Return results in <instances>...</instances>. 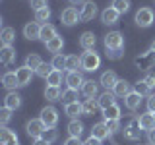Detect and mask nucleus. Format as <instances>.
<instances>
[{
  "instance_id": "9d476101",
  "label": "nucleus",
  "mask_w": 155,
  "mask_h": 145,
  "mask_svg": "<svg viewBox=\"0 0 155 145\" xmlns=\"http://www.w3.org/2000/svg\"><path fill=\"white\" fill-rule=\"evenodd\" d=\"M85 83V79H84V76L80 74V72H68L66 74V85L70 87V89H81V85Z\"/></svg>"
},
{
  "instance_id": "f8f14e48",
  "label": "nucleus",
  "mask_w": 155,
  "mask_h": 145,
  "mask_svg": "<svg viewBox=\"0 0 155 145\" xmlns=\"http://www.w3.org/2000/svg\"><path fill=\"white\" fill-rule=\"evenodd\" d=\"M81 93L85 99H95L99 93V83H95L93 79H85V83L81 85Z\"/></svg>"
},
{
  "instance_id": "7c9ffc66",
  "label": "nucleus",
  "mask_w": 155,
  "mask_h": 145,
  "mask_svg": "<svg viewBox=\"0 0 155 145\" xmlns=\"http://www.w3.org/2000/svg\"><path fill=\"white\" fill-rule=\"evenodd\" d=\"M45 99L48 101H60L62 99V91H60V87H52V85H47V89H45Z\"/></svg>"
},
{
  "instance_id": "393cba45",
  "label": "nucleus",
  "mask_w": 155,
  "mask_h": 145,
  "mask_svg": "<svg viewBox=\"0 0 155 145\" xmlns=\"http://www.w3.org/2000/svg\"><path fill=\"white\" fill-rule=\"evenodd\" d=\"M113 93L116 97H122V99H124V97L130 93V83L126 79H118V81H116V85L113 87Z\"/></svg>"
},
{
  "instance_id": "c85d7f7f",
  "label": "nucleus",
  "mask_w": 155,
  "mask_h": 145,
  "mask_svg": "<svg viewBox=\"0 0 155 145\" xmlns=\"http://www.w3.org/2000/svg\"><path fill=\"white\" fill-rule=\"evenodd\" d=\"M78 68H81V56H78V54L66 56V68H64V70H68V72H76Z\"/></svg>"
},
{
  "instance_id": "412c9836",
  "label": "nucleus",
  "mask_w": 155,
  "mask_h": 145,
  "mask_svg": "<svg viewBox=\"0 0 155 145\" xmlns=\"http://www.w3.org/2000/svg\"><path fill=\"white\" fill-rule=\"evenodd\" d=\"M140 128L142 130H147V132H151V130L155 128V114L153 112H145L140 116Z\"/></svg>"
},
{
  "instance_id": "a878e982",
  "label": "nucleus",
  "mask_w": 155,
  "mask_h": 145,
  "mask_svg": "<svg viewBox=\"0 0 155 145\" xmlns=\"http://www.w3.org/2000/svg\"><path fill=\"white\" fill-rule=\"evenodd\" d=\"M2 85L6 87V89H16V87H19L16 72H8V74H4L2 76Z\"/></svg>"
},
{
  "instance_id": "7ed1b4c3",
  "label": "nucleus",
  "mask_w": 155,
  "mask_h": 145,
  "mask_svg": "<svg viewBox=\"0 0 155 145\" xmlns=\"http://www.w3.org/2000/svg\"><path fill=\"white\" fill-rule=\"evenodd\" d=\"M105 47L107 50H120L124 48V35L120 31H110L105 35Z\"/></svg>"
},
{
  "instance_id": "4c0bfd02",
  "label": "nucleus",
  "mask_w": 155,
  "mask_h": 145,
  "mask_svg": "<svg viewBox=\"0 0 155 145\" xmlns=\"http://www.w3.org/2000/svg\"><path fill=\"white\" fill-rule=\"evenodd\" d=\"M41 64H43V60H41V56H39V54H29L25 58V66L31 68V70H37Z\"/></svg>"
},
{
  "instance_id": "c9c22d12",
  "label": "nucleus",
  "mask_w": 155,
  "mask_h": 145,
  "mask_svg": "<svg viewBox=\"0 0 155 145\" xmlns=\"http://www.w3.org/2000/svg\"><path fill=\"white\" fill-rule=\"evenodd\" d=\"M118 14H126L130 10V0H113V4H110Z\"/></svg>"
},
{
  "instance_id": "5701e85b",
  "label": "nucleus",
  "mask_w": 155,
  "mask_h": 145,
  "mask_svg": "<svg viewBox=\"0 0 155 145\" xmlns=\"http://www.w3.org/2000/svg\"><path fill=\"white\" fill-rule=\"evenodd\" d=\"M64 112H66V116H70L72 120H76L80 114H84V106H81V103H70V105H66L64 106Z\"/></svg>"
},
{
  "instance_id": "c756f323",
  "label": "nucleus",
  "mask_w": 155,
  "mask_h": 145,
  "mask_svg": "<svg viewBox=\"0 0 155 145\" xmlns=\"http://www.w3.org/2000/svg\"><path fill=\"white\" fill-rule=\"evenodd\" d=\"M45 47H47L48 52H52V54H58V52L62 50V47H64V41H62V37H54L52 41H48Z\"/></svg>"
},
{
  "instance_id": "f257e3e1",
  "label": "nucleus",
  "mask_w": 155,
  "mask_h": 145,
  "mask_svg": "<svg viewBox=\"0 0 155 145\" xmlns=\"http://www.w3.org/2000/svg\"><path fill=\"white\" fill-rule=\"evenodd\" d=\"M134 66L138 68V70H142V72H147V70H151V68L155 66V50H145L142 52L140 56H136L134 58Z\"/></svg>"
},
{
  "instance_id": "cd10ccee",
  "label": "nucleus",
  "mask_w": 155,
  "mask_h": 145,
  "mask_svg": "<svg viewBox=\"0 0 155 145\" xmlns=\"http://www.w3.org/2000/svg\"><path fill=\"white\" fill-rule=\"evenodd\" d=\"M68 134H70V137H81V134H84V124H81L80 120H72V122L68 124Z\"/></svg>"
},
{
  "instance_id": "6ab92c4d",
  "label": "nucleus",
  "mask_w": 155,
  "mask_h": 145,
  "mask_svg": "<svg viewBox=\"0 0 155 145\" xmlns=\"http://www.w3.org/2000/svg\"><path fill=\"white\" fill-rule=\"evenodd\" d=\"M54 37H58L56 35V27L51 25V23H43V25H41V41L47 45V43L52 41Z\"/></svg>"
},
{
  "instance_id": "6e6552de",
  "label": "nucleus",
  "mask_w": 155,
  "mask_h": 145,
  "mask_svg": "<svg viewBox=\"0 0 155 145\" xmlns=\"http://www.w3.org/2000/svg\"><path fill=\"white\" fill-rule=\"evenodd\" d=\"M95 16H97V4L93 2V0H87V2L81 4V8H80L81 21H91Z\"/></svg>"
},
{
  "instance_id": "37998d69",
  "label": "nucleus",
  "mask_w": 155,
  "mask_h": 145,
  "mask_svg": "<svg viewBox=\"0 0 155 145\" xmlns=\"http://www.w3.org/2000/svg\"><path fill=\"white\" fill-rule=\"evenodd\" d=\"M48 18H51V10L48 8H43L39 12H35V21H47Z\"/></svg>"
},
{
  "instance_id": "8fccbe9b",
  "label": "nucleus",
  "mask_w": 155,
  "mask_h": 145,
  "mask_svg": "<svg viewBox=\"0 0 155 145\" xmlns=\"http://www.w3.org/2000/svg\"><path fill=\"white\" fill-rule=\"evenodd\" d=\"M147 110L155 114V95H149V99H147Z\"/></svg>"
},
{
  "instance_id": "a19ab883",
  "label": "nucleus",
  "mask_w": 155,
  "mask_h": 145,
  "mask_svg": "<svg viewBox=\"0 0 155 145\" xmlns=\"http://www.w3.org/2000/svg\"><path fill=\"white\" fill-rule=\"evenodd\" d=\"M52 68H54V70H62V68H66V56H62L60 52H58V54H54V58H52Z\"/></svg>"
},
{
  "instance_id": "49530a36",
  "label": "nucleus",
  "mask_w": 155,
  "mask_h": 145,
  "mask_svg": "<svg viewBox=\"0 0 155 145\" xmlns=\"http://www.w3.org/2000/svg\"><path fill=\"white\" fill-rule=\"evenodd\" d=\"M31 8L35 12H39L43 8H48V0H31Z\"/></svg>"
},
{
  "instance_id": "4d7b16f0",
  "label": "nucleus",
  "mask_w": 155,
  "mask_h": 145,
  "mask_svg": "<svg viewBox=\"0 0 155 145\" xmlns=\"http://www.w3.org/2000/svg\"><path fill=\"white\" fill-rule=\"evenodd\" d=\"M4 145H19V141H10V143H4Z\"/></svg>"
},
{
  "instance_id": "bb28decb",
  "label": "nucleus",
  "mask_w": 155,
  "mask_h": 145,
  "mask_svg": "<svg viewBox=\"0 0 155 145\" xmlns=\"http://www.w3.org/2000/svg\"><path fill=\"white\" fill-rule=\"evenodd\" d=\"M14 39H16V31H14L12 27H4L2 33H0V41H2L4 47H12Z\"/></svg>"
},
{
  "instance_id": "423d86ee",
  "label": "nucleus",
  "mask_w": 155,
  "mask_h": 145,
  "mask_svg": "<svg viewBox=\"0 0 155 145\" xmlns=\"http://www.w3.org/2000/svg\"><path fill=\"white\" fill-rule=\"evenodd\" d=\"M60 21L64 23V25H68V27L76 25V23H80V21H81L80 12H78V10H76L74 6H70V8L62 10V14H60Z\"/></svg>"
},
{
  "instance_id": "aec40b11",
  "label": "nucleus",
  "mask_w": 155,
  "mask_h": 145,
  "mask_svg": "<svg viewBox=\"0 0 155 145\" xmlns=\"http://www.w3.org/2000/svg\"><path fill=\"white\" fill-rule=\"evenodd\" d=\"M14 60H16V50H14L12 47H2L0 48V62H2L4 66H10Z\"/></svg>"
},
{
  "instance_id": "f03ea898",
  "label": "nucleus",
  "mask_w": 155,
  "mask_h": 145,
  "mask_svg": "<svg viewBox=\"0 0 155 145\" xmlns=\"http://www.w3.org/2000/svg\"><path fill=\"white\" fill-rule=\"evenodd\" d=\"M101 66V58L95 50H85L81 56V70L84 72H95Z\"/></svg>"
},
{
  "instance_id": "79ce46f5",
  "label": "nucleus",
  "mask_w": 155,
  "mask_h": 145,
  "mask_svg": "<svg viewBox=\"0 0 155 145\" xmlns=\"http://www.w3.org/2000/svg\"><path fill=\"white\" fill-rule=\"evenodd\" d=\"M134 91H136V93H140L142 97H145V95H149V93H151V89H149V87L145 85V81H143V79L136 83V89H134Z\"/></svg>"
},
{
  "instance_id": "2f4dec72",
  "label": "nucleus",
  "mask_w": 155,
  "mask_h": 145,
  "mask_svg": "<svg viewBox=\"0 0 155 145\" xmlns=\"http://www.w3.org/2000/svg\"><path fill=\"white\" fill-rule=\"evenodd\" d=\"M103 116H105V120H118L120 118V106L118 105H110L109 108H105L103 110Z\"/></svg>"
},
{
  "instance_id": "1a4fd4ad",
  "label": "nucleus",
  "mask_w": 155,
  "mask_h": 145,
  "mask_svg": "<svg viewBox=\"0 0 155 145\" xmlns=\"http://www.w3.org/2000/svg\"><path fill=\"white\" fill-rule=\"evenodd\" d=\"M140 132H142V128H140V120H136V118L130 120L128 126L122 130L124 137L130 139V141H136V139H140Z\"/></svg>"
},
{
  "instance_id": "603ef678",
  "label": "nucleus",
  "mask_w": 155,
  "mask_h": 145,
  "mask_svg": "<svg viewBox=\"0 0 155 145\" xmlns=\"http://www.w3.org/2000/svg\"><path fill=\"white\" fill-rule=\"evenodd\" d=\"M66 145H84L80 141V137H68L66 139Z\"/></svg>"
},
{
  "instance_id": "2eb2a0df",
  "label": "nucleus",
  "mask_w": 155,
  "mask_h": 145,
  "mask_svg": "<svg viewBox=\"0 0 155 145\" xmlns=\"http://www.w3.org/2000/svg\"><path fill=\"white\" fill-rule=\"evenodd\" d=\"M116 81H118V77H116V74L109 70V72H103V74H101V79H99V83L103 85L107 91H109V89L113 91V87L116 85Z\"/></svg>"
},
{
  "instance_id": "58836bf2",
  "label": "nucleus",
  "mask_w": 155,
  "mask_h": 145,
  "mask_svg": "<svg viewBox=\"0 0 155 145\" xmlns=\"http://www.w3.org/2000/svg\"><path fill=\"white\" fill-rule=\"evenodd\" d=\"M56 137H58V132H56L54 128H47L45 132H43V135H41V139H43V141H47V143L56 141Z\"/></svg>"
},
{
  "instance_id": "a211bd4d",
  "label": "nucleus",
  "mask_w": 155,
  "mask_h": 145,
  "mask_svg": "<svg viewBox=\"0 0 155 145\" xmlns=\"http://www.w3.org/2000/svg\"><path fill=\"white\" fill-rule=\"evenodd\" d=\"M95 43H97V39H95V35H93L91 31L81 33V37H80V47L84 48V50H93V48H95Z\"/></svg>"
},
{
  "instance_id": "e433bc0d",
  "label": "nucleus",
  "mask_w": 155,
  "mask_h": 145,
  "mask_svg": "<svg viewBox=\"0 0 155 145\" xmlns=\"http://www.w3.org/2000/svg\"><path fill=\"white\" fill-rule=\"evenodd\" d=\"M60 101H64L66 105L76 103V101H78V91H76V89H70V87H68L66 91H62V99H60Z\"/></svg>"
},
{
  "instance_id": "4be33fe9",
  "label": "nucleus",
  "mask_w": 155,
  "mask_h": 145,
  "mask_svg": "<svg viewBox=\"0 0 155 145\" xmlns=\"http://www.w3.org/2000/svg\"><path fill=\"white\" fill-rule=\"evenodd\" d=\"M4 106L10 110H16L21 106V95H18V93H8L6 95V99H4Z\"/></svg>"
},
{
  "instance_id": "20e7f679",
  "label": "nucleus",
  "mask_w": 155,
  "mask_h": 145,
  "mask_svg": "<svg viewBox=\"0 0 155 145\" xmlns=\"http://www.w3.org/2000/svg\"><path fill=\"white\" fill-rule=\"evenodd\" d=\"M39 118L43 120V124L47 126V128H56L58 124V110L54 106H45V108L41 110V116Z\"/></svg>"
},
{
  "instance_id": "b1692460",
  "label": "nucleus",
  "mask_w": 155,
  "mask_h": 145,
  "mask_svg": "<svg viewBox=\"0 0 155 145\" xmlns=\"http://www.w3.org/2000/svg\"><path fill=\"white\" fill-rule=\"evenodd\" d=\"M114 93L113 91H105L103 95H99V99H97V103H99V108H109L110 105H114Z\"/></svg>"
},
{
  "instance_id": "4468645a",
  "label": "nucleus",
  "mask_w": 155,
  "mask_h": 145,
  "mask_svg": "<svg viewBox=\"0 0 155 145\" xmlns=\"http://www.w3.org/2000/svg\"><path fill=\"white\" fill-rule=\"evenodd\" d=\"M124 105H126V108H128V110L140 108V105H142V95L136 93V91H130V93L124 97Z\"/></svg>"
},
{
  "instance_id": "13d9d810",
  "label": "nucleus",
  "mask_w": 155,
  "mask_h": 145,
  "mask_svg": "<svg viewBox=\"0 0 155 145\" xmlns=\"http://www.w3.org/2000/svg\"><path fill=\"white\" fill-rule=\"evenodd\" d=\"M151 50H155V41H153V43H151Z\"/></svg>"
},
{
  "instance_id": "0eeeda50",
  "label": "nucleus",
  "mask_w": 155,
  "mask_h": 145,
  "mask_svg": "<svg viewBox=\"0 0 155 145\" xmlns=\"http://www.w3.org/2000/svg\"><path fill=\"white\" fill-rule=\"evenodd\" d=\"M153 23V10L151 8H140L136 12V25L138 27H149Z\"/></svg>"
},
{
  "instance_id": "864d4df0",
  "label": "nucleus",
  "mask_w": 155,
  "mask_h": 145,
  "mask_svg": "<svg viewBox=\"0 0 155 145\" xmlns=\"http://www.w3.org/2000/svg\"><path fill=\"white\" fill-rule=\"evenodd\" d=\"M147 139H149V145H155V128L149 132V135H147Z\"/></svg>"
},
{
  "instance_id": "dca6fc26",
  "label": "nucleus",
  "mask_w": 155,
  "mask_h": 145,
  "mask_svg": "<svg viewBox=\"0 0 155 145\" xmlns=\"http://www.w3.org/2000/svg\"><path fill=\"white\" fill-rule=\"evenodd\" d=\"M91 135L103 141V139L110 137V135H113V134H110V130L107 128V124H105V122H99V124H95L93 128H91Z\"/></svg>"
},
{
  "instance_id": "09e8293b",
  "label": "nucleus",
  "mask_w": 155,
  "mask_h": 145,
  "mask_svg": "<svg viewBox=\"0 0 155 145\" xmlns=\"http://www.w3.org/2000/svg\"><path fill=\"white\" fill-rule=\"evenodd\" d=\"M143 81H145V85H147L149 89H155V76H145Z\"/></svg>"
},
{
  "instance_id": "f704fd0d",
  "label": "nucleus",
  "mask_w": 155,
  "mask_h": 145,
  "mask_svg": "<svg viewBox=\"0 0 155 145\" xmlns=\"http://www.w3.org/2000/svg\"><path fill=\"white\" fill-rule=\"evenodd\" d=\"M0 141L4 143H10V141H18V135L16 132H12V130H8V128H2V134H0Z\"/></svg>"
},
{
  "instance_id": "72a5a7b5",
  "label": "nucleus",
  "mask_w": 155,
  "mask_h": 145,
  "mask_svg": "<svg viewBox=\"0 0 155 145\" xmlns=\"http://www.w3.org/2000/svg\"><path fill=\"white\" fill-rule=\"evenodd\" d=\"M47 83L52 85V87H60V83H62V70H52L51 76L47 77Z\"/></svg>"
},
{
  "instance_id": "5fc2aeb1",
  "label": "nucleus",
  "mask_w": 155,
  "mask_h": 145,
  "mask_svg": "<svg viewBox=\"0 0 155 145\" xmlns=\"http://www.w3.org/2000/svg\"><path fill=\"white\" fill-rule=\"evenodd\" d=\"M33 145H51V143H47V141H43V139H35V143Z\"/></svg>"
},
{
  "instance_id": "f3484780",
  "label": "nucleus",
  "mask_w": 155,
  "mask_h": 145,
  "mask_svg": "<svg viewBox=\"0 0 155 145\" xmlns=\"http://www.w3.org/2000/svg\"><path fill=\"white\" fill-rule=\"evenodd\" d=\"M118 16H120V14L116 12L113 6H110V8H105L103 14H101V21H103L105 25H114V23L118 21Z\"/></svg>"
},
{
  "instance_id": "3c124183",
  "label": "nucleus",
  "mask_w": 155,
  "mask_h": 145,
  "mask_svg": "<svg viewBox=\"0 0 155 145\" xmlns=\"http://www.w3.org/2000/svg\"><path fill=\"white\" fill-rule=\"evenodd\" d=\"M84 145H101V139H97V137H93V135H89V137L84 141Z\"/></svg>"
},
{
  "instance_id": "ddd939ff",
  "label": "nucleus",
  "mask_w": 155,
  "mask_h": 145,
  "mask_svg": "<svg viewBox=\"0 0 155 145\" xmlns=\"http://www.w3.org/2000/svg\"><path fill=\"white\" fill-rule=\"evenodd\" d=\"M16 76H18L19 87H25L29 81H31V77H33V70H31V68H27V66H21V68H18V70H16Z\"/></svg>"
},
{
  "instance_id": "9b49d317",
  "label": "nucleus",
  "mask_w": 155,
  "mask_h": 145,
  "mask_svg": "<svg viewBox=\"0 0 155 145\" xmlns=\"http://www.w3.org/2000/svg\"><path fill=\"white\" fill-rule=\"evenodd\" d=\"M23 37L29 39V41H35V39H41V25L37 21H31L23 27Z\"/></svg>"
},
{
  "instance_id": "39448f33",
  "label": "nucleus",
  "mask_w": 155,
  "mask_h": 145,
  "mask_svg": "<svg viewBox=\"0 0 155 145\" xmlns=\"http://www.w3.org/2000/svg\"><path fill=\"white\" fill-rule=\"evenodd\" d=\"M25 130H27V135H29V137H33V139H41V135H43V132L47 130V126L43 124V120H41V118H35V120H29V122H27Z\"/></svg>"
},
{
  "instance_id": "c03bdc74",
  "label": "nucleus",
  "mask_w": 155,
  "mask_h": 145,
  "mask_svg": "<svg viewBox=\"0 0 155 145\" xmlns=\"http://www.w3.org/2000/svg\"><path fill=\"white\" fill-rule=\"evenodd\" d=\"M10 118H12V110L4 106V108L0 110V122H2V126H4V128H6V124L10 122Z\"/></svg>"
},
{
  "instance_id": "a18cd8bd",
  "label": "nucleus",
  "mask_w": 155,
  "mask_h": 145,
  "mask_svg": "<svg viewBox=\"0 0 155 145\" xmlns=\"http://www.w3.org/2000/svg\"><path fill=\"white\" fill-rule=\"evenodd\" d=\"M105 124H107V128L110 130V134L120 132V120H105Z\"/></svg>"
},
{
  "instance_id": "473e14b6",
  "label": "nucleus",
  "mask_w": 155,
  "mask_h": 145,
  "mask_svg": "<svg viewBox=\"0 0 155 145\" xmlns=\"http://www.w3.org/2000/svg\"><path fill=\"white\" fill-rule=\"evenodd\" d=\"M81 106H84V114L85 116H91L97 112V108H99V103H97L95 99H85L84 103H81Z\"/></svg>"
},
{
  "instance_id": "de8ad7c7",
  "label": "nucleus",
  "mask_w": 155,
  "mask_h": 145,
  "mask_svg": "<svg viewBox=\"0 0 155 145\" xmlns=\"http://www.w3.org/2000/svg\"><path fill=\"white\" fill-rule=\"evenodd\" d=\"M124 48H120V50H107V58H110V60H118V58H122L124 54Z\"/></svg>"
},
{
  "instance_id": "ea45409f",
  "label": "nucleus",
  "mask_w": 155,
  "mask_h": 145,
  "mask_svg": "<svg viewBox=\"0 0 155 145\" xmlns=\"http://www.w3.org/2000/svg\"><path fill=\"white\" fill-rule=\"evenodd\" d=\"M52 70H54V68H52V64H45V62H43V64L39 66L35 72H37V76H39V77H45V79H47V77L51 76V72H52Z\"/></svg>"
},
{
  "instance_id": "6e6d98bb",
  "label": "nucleus",
  "mask_w": 155,
  "mask_h": 145,
  "mask_svg": "<svg viewBox=\"0 0 155 145\" xmlns=\"http://www.w3.org/2000/svg\"><path fill=\"white\" fill-rule=\"evenodd\" d=\"M70 2H72V6H78V4H81L84 0H70Z\"/></svg>"
}]
</instances>
